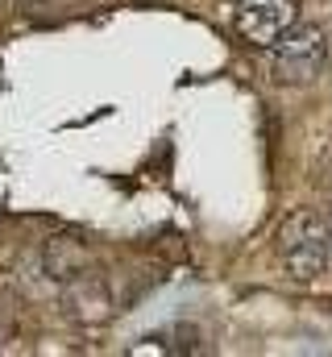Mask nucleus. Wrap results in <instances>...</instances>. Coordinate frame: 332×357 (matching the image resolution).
<instances>
[{
    "label": "nucleus",
    "instance_id": "obj_4",
    "mask_svg": "<svg viewBox=\"0 0 332 357\" xmlns=\"http://www.w3.org/2000/svg\"><path fill=\"white\" fill-rule=\"evenodd\" d=\"M83 266H87V250H83L75 237H54V241L46 245V270H50L54 278L75 282Z\"/></svg>",
    "mask_w": 332,
    "mask_h": 357
},
{
    "label": "nucleus",
    "instance_id": "obj_1",
    "mask_svg": "<svg viewBox=\"0 0 332 357\" xmlns=\"http://www.w3.org/2000/svg\"><path fill=\"white\" fill-rule=\"evenodd\" d=\"M278 258L295 278H320L332 266V225L312 208L291 212L278 225Z\"/></svg>",
    "mask_w": 332,
    "mask_h": 357
},
{
    "label": "nucleus",
    "instance_id": "obj_3",
    "mask_svg": "<svg viewBox=\"0 0 332 357\" xmlns=\"http://www.w3.org/2000/svg\"><path fill=\"white\" fill-rule=\"evenodd\" d=\"M299 21V0H237L233 4V25L253 46H274L282 29Z\"/></svg>",
    "mask_w": 332,
    "mask_h": 357
},
{
    "label": "nucleus",
    "instance_id": "obj_2",
    "mask_svg": "<svg viewBox=\"0 0 332 357\" xmlns=\"http://www.w3.org/2000/svg\"><path fill=\"white\" fill-rule=\"evenodd\" d=\"M329 63V38L320 25L312 21H295L291 29H282L270 46V75L287 88H303L312 84Z\"/></svg>",
    "mask_w": 332,
    "mask_h": 357
},
{
    "label": "nucleus",
    "instance_id": "obj_5",
    "mask_svg": "<svg viewBox=\"0 0 332 357\" xmlns=\"http://www.w3.org/2000/svg\"><path fill=\"white\" fill-rule=\"evenodd\" d=\"M329 225H332V216H329Z\"/></svg>",
    "mask_w": 332,
    "mask_h": 357
}]
</instances>
